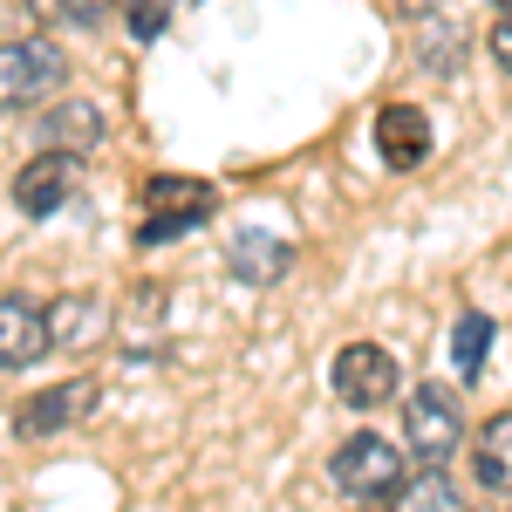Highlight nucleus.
<instances>
[{
  "label": "nucleus",
  "instance_id": "f3484780",
  "mask_svg": "<svg viewBox=\"0 0 512 512\" xmlns=\"http://www.w3.org/2000/svg\"><path fill=\"white\" fill-rule=\"evenodd\" d=\"M492 62L512 76V0L499 7V21H492Z\"/></svg>",
  "mask_w": 512,
  "mask_h": 512
},
{
  "label": "nucleus",
  "instance_id": "423d86ee",
  "mask_svg": "<svg viewBox=\"0 0 512 512\" xmlns=\"http://www.w3.org/2000/svg\"><path fill=\"white\" fill-rule=\"evenodd\" d=\"M96 417V383L76 376V383H55V390H41L21 403V417H14V431L21 437H55V431H76Z\"/></svg>",
  "mask_w": 512,
  "mask_h": 512
},
{
  "label": "nucleus",
  "instance_id": "0eeeda50",
  "mask_svg": "<svg viewBox=\"0 0 512 512\" xmlns=\"http://www.w3.org/2000/svg\"><path fill=\"white\" fill-rule=\"evenodd\" d=\"M76 158L69 151H41L35 164H21V178H14V205L28 212V219H55L69 198H76Z\"/></svg>",
  "mask_w": 512,
  "mask_h": 512
},
{
  "label": "nucleus",
  "instance_id": "7ed1b4c3",
  "mask_svg": "<svg viewBox=\"0 0 512 512\" xmlns=\"http://www.w3.org/2000/svg\"><path fill=\"white\" fill-rule=\"evenodd\" d=\"M212 212H219V192H212L205 178H151V185H144V226H137V239H144V246L185 239V233H198Z\"/></svg>",
  "mask_w": 512,
  "mask_h": 512
},
{
  "label": "nucleus",
  "instance_id": "f03ea898",
  "mask_svg": "<svg viewBox=\"0 0 512 512\" xmlns=\"http://www.w3.org/2000/svg\"><path fill=\"white\" fill-rule=\"evenodd\" d=\"M69 82V55L41 35L0 41V110H35Z\"/></svg>",
  "mask_w": 512,
  "mask_h": 512
},
{
  "label": "nucleus",
  "instance_id": "9b49d317",
  "mask_svg": "<svg viewBox=\"0 0 512 512\" xmlns=\"http://www.w3.org/2000/svg\"><path fill=\"white\" fill-rule=\"evenodd\" d=\"M103 130H110V117H103L96 103L69 96V103H48V117H41V144L82 158V151H96V144H103Z\"/></svg>",
  "mask_w": 512,
  "mask_h": 512
},
{
  "label": "nucleus",
  "instance_id": "4468645a",
  "mask_svg": "<svg viewBox=\"0 0 512 512\" xmlns=\"http://www.w3.org/2000/svg\"><path fill=\"white\" fill-rule=\"evenodd\" d=\"M396 506H410V512H444V506H458V485L444 478V465H424L417 478H403V485H396Z\"/></svg>",
  "mask_w": 512,
  "mask_h": 512
},
{
  "label": "nucleus",
  "instance_id": "f257e3e1",
  "mask_svg": "<svg viewBox=\"0 0 512 512\" xmlns=\"http://www.w3.org/2000/svg\"><path fill=\"white\" fill-rule=\"evenodd\" d=\"M403 444H410V458L444 465V458L465 444V396L451 390V383H424V390H410V396H403Z\"/></svg>",
  "mask_w": 512,
  "mask_h": 512
},
{
  "label": "nucleus",
  "instance_id": "dca6fc26",
  "mask_svg": "<svg viewBox=\"0 0 512 512\" xmlns=\"http://www.w3.org/2000/svg\"><path fill=\"white\" fill-rule=\"evenodd\" d=\"M123 21H130L137 41H158L164 21H171V0H123Z\"/></svg>",
  "mask_w": 512,
  "mask_h": 512
},
{
  "label": "nucleus",
  "instance_id": "f8f14e48",
  "mask_svg": "<svg viewBox=\"0 0 512 512\" xmlns=\"http://www.w3.org/2000/svg\"><path fill=\"white\" fill-rule=\"evenodd\" d=\"M472 478L485 492H512V410H499V417L472 437Z\"/></svg>",
  "mask_w": 512,
  "mask_h": 512
},
{
  "label": "nucleus",
  "instance_id": "6e6552de",
  "mask_svg": "<svg viewBox=\"0 0 512 512\" xmlns=\"http://www.w3.org/2000/svg\"><path fill=\"white\" fill-rule=\"evenodd\" d=\"M287 267H294V246H287V233L239 226V233L226 239V274H233L239 287H274Z\"/></svg>",
  "mask_w": 512,
  "mask_h": 512
},
{
  "label": "nucleus",
  "instance_id": "9d476101",
  "mask_svg": "<svg viewBox=\"0 0 512 512\" xmlns=\"http://www.w3.org/2000/svg\"><path fill=\"white\" fill-rule=\"evenodd\" d=\"M376 151L390 171H417V164L431 158V117L417 110V103H383V117H376Z\"/></svg>",
  "mask_w": 512,
  "mask_h": 512
},
{
  "label": "nucleus",
  "instance_id": "2eb2a0df",
  "mask_svg": "<svg viewBox=\"0 0 512 512\" xmlns=\"http://www.w3.org/2000/svg\"><path fill=\"white\" fill-rule=\"evenodd\" d=\"M28 7H35V21H48V28H96L110 14V0H28Z\"/></svg>",
  "mask_w": 512,
  "mask_h": 512
},
{
  "label": "nucleus",
  "instance_id": "20e7f679",
  "mask_svg": "<svg viewBox=\"0 0 512 512\" xmlns=\"http://www.w3.org/2000/svg\"><path fill=\"white\" fill-rule=\"evenodd\" d=\"M335 485L349 499H396V485L410 478V451H396L383 431H355L342 451H335Z\"/></svg>",
  "mask_w": 512,
  "mask_h": 512
},
{
  "label": "nucleus",
  "instance_id": "ddd939ff",
  "mask_svg": "<svg viewBox=\"0 0 512 512\" xmlns=\"http://www.w3.org/2000/svg\"><path fill=\"white\" fill-rule=\"evenodd\" d=\"M499 342V321L492 315H458V328H451V362H458V376L465 383H478V369H485V349Z\"/></svg>",
  "mask_w": 512,
  "mask_h": 512
},
{
  "label": "nucleus",
  "instance_id": "a211bd4d",
  "mask_svg": "<svg viewBox=\"0 0 512 512\" xmlns=\"http://www.w3.org/2000/svg\"><path fill=\"white\" fill-rule=\"evenodd\" d=\"M492 7H506V0H492Z\"/></svg>",
  "mask_w": 512,
  "mask_h": 512
},
{
  "label": "nucleus",
  "instance_id": "1a4fd4ad",
  "mask_svg": "<svg viewBox=\"0 0 512 512\" xmlns=\"http://www.w3.org/2000/svg\"><path fill=\"white\" fill-rule=\"evenodd\" d=\"M48 342H55L48 315L28 294H7L0 301V369H35L41 355H48Z\"/></svg>",
  "mask_w": 512,
  "mask_h": 512
},
{
  "label": "nucleus",
  "instance_id": "39448f33",
  "mask_svg": "<svg viewBox=\"0 0 512 512\" xmlns=\"http://www.w3.org/2000/svg\"><path fill=\"white\" fill-rule=\"evenodd\" d=\"M328 383H335V396L349 410H383V403L403 396V369H396V355L383 342H349V349H335Z\"/></svg>",
  "mask_w": 512,
  "mask_h": 512
}]
</instances>
